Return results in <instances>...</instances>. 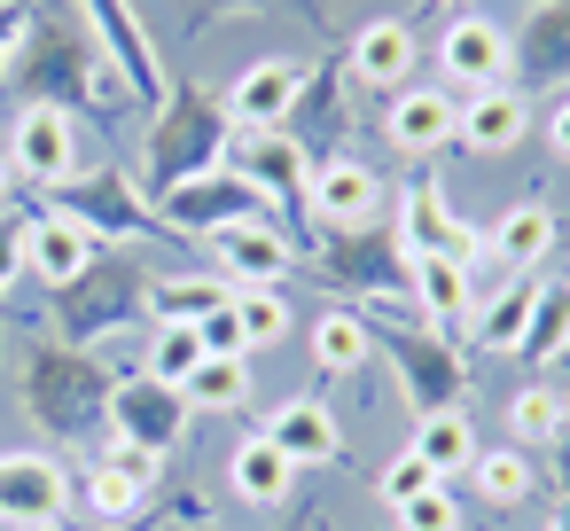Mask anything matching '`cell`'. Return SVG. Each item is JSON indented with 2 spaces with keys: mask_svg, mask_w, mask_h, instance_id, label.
<instances>
[{
  "mask_svg": "<svg viewBox=\"0 0 570 531\" xmlns=\"http://www.w3.org/2000/svg\"><path fill=\"white\" fill-rule=\"evenodd\" d=\"M212 250H219V266H227V282L235 289H282V274H289V235L274 227V219H243V227H219L212 235Z\"/></svg>",
  "mask_w": 570,
  "mask_h": 531,
  "instance_id": "11",
  "label": "cell"
},
{
  "mask_svg": "<svg viewBox=\"0 0 570 531\" xmlns=\"http://www.w3.org/2000/svg\"><path fill=\"white\" fill-rule=\"evenodd\" d=\"M235 321H243V344H250V352L289 336V305H282V289H235Z\"/></svg>",
  "mask_w": 570,
  "mask_h": 531,
  "instance_id": "34",
  "label": "cell"
},
{
  "mask_svg": "<svg viewBox=\"0 0 570 531\" xmlns=\"http://www.w3.org/2000/svg\"><path fill=\"white\" fill-rule=\"evenodd\" d=\"M531 9H547V0H531Z\"/></svg>",
  "mask_w": 570,
  "mask_h": 531,
  "instance_id": "45",
  "label": "cell"
},
{
  "mask_svg": "<svg viewBox=\"0 0 570 531\" xmlns=\"http://www.w3.org/2000/svg\"><path fill=\"white\" fill-rule=\"evenodd\" d=\"M352 71H360L367 87H406V71H414V32H406L399 17H375V24L352 40Z\"/></svg>",
  "mask_w": 570,
  "mask_h": 531,
  "instance_id": "21",
  "label": "cell"
},
{
  "mask_svg": "<svg viewBox=\"0 0 570 531\" xmlns=\"http://www.w3.org/2000/svg\"><path fill=\"white\" fill-rule=\"evenodd\" d=\"M9 71H17V87H24V102H40V110H79L87 87H102V56H95V40L71 32L63 17H40L32 32H17Z\"/></svg>",
  "mask_w": 570,
  "mask_h": 531,
  "instance_id": "1",
  "label": "cell"
},
{
  "mask_svg": "<svg viewBox=\"0 0 570 531\" xmlns=\"http://www.w3.org/2000/svg\"><path fill=\"white\" fill-rule=\"evenodd\" d=\"M204 360H212V352H204V336H196L188 321H157V336H149V367H141V375H157V383L180 391Z\"/></svg>",
  "mask_w": 570,
  "mask_h": 531,
  "instance_id": "29",
  "label": "cell"
},
{
  "mask_svg": "<svg viewBox=\"0 0 570 531\" xmlns=\"http://www.w3.org/2000/svg\"><path fill=\"white\" fill-rule=\"evenodd\" d=\"M24 227H32V219H17V227H0V282H9V274L24 266Z\"/></svg>",
  "mask_w": 570,
  "mask_h": 531,
  "instance_id": "42",
  "label": "cell"
},
{
  "mask_svg": "<svg viewBox=\"0 0 570 531\" xmlns=\"http://www.w3.org/2000/svg\"><path fill=\"white\" fill-rule=\"evenodd\" d=\"M24 399L40 406V422H48V430H87V422H95V406H110L102 375H95L79 352H40V360H32Z\"/></svg>",
  "mask_w": 570,
  "mask_h": 531,
  "instance_id": "6",
  "label": "cell"
},
{
  "mask_svg": "<svg viewBox=\"0 0 570 531\" xmlns=\"http://www.w3.org/2000/svg\"><path fill=\"white\" fill-rule=\"evenodd\" d=\"M71 165H79V134H71V118L24 102V110H17V134H9V173H24V180H40V188H63Z\"/></svg>",
  "mask_w": 570,
  "mask_h": 531,
  "instance_id": "8",
  "label": "cell"
},
{
  "mask_svg": "<svg viewBox=\"0 0 570 531\" xmlns=\"http://www.w3.org/2000/svg\"><path fill=\"white\" fill-rule=\"evenodd\" d=\"M570 344V282H547L539 297H531V328H523V360H554Z\"/></svg>",
  "mask_w": 570,
  "mask_h": 531,
  "instance_id": "33",
  "label": "cell"
},
{
  "mask_svg": "<svg viewBox=\"0 0 570 531\" xmlns=\"http://www.w3.org/2000/svg\"><path fill=\"white\" fill-rule=\"evenodd\" d=\"M87 508H95V515H134V508H141V484H134L126 469L95 461V476H87Z\"/></svg>",
  "mask_w": 570,
  "mask_h": 531,
  "instance_id": "38",
  "label": "cell"
},
{
  "mask_svg": "<svg viewBox=\"0 0 570 531\" xmlns=\"http://www.w3.org/2000/svg\"><path fill=\"white\" fill-rule=\"evenodd\" d=\"M227 484H235L243 500H258V508H282V500H289V484H297V461H289V453H274L266 437H243V445H235V461H227Z\"/></svg>",
  "mask_w": 570,
  "mask_h": 531,
  "instance_id": "23",
  "label": "cell"
},
{
  "mask_svg": "<svg viewBox=\"0 0 570 531\" xmlns=\"http://www.w3.org/2000/svg\"><path fill=\"white\" fill-rule=\"evenodd\" d=\"M554 149H562V157H570V102H562V110H554Z\"/></svg>",
  "mask_w": 570,
  "mask_h": 531,
  "instance_id": "43",
  "label": "cell"
},
{
  "mask_svg": "<svg viewBox=\"0 0 570 531\" xmlns=\"http://www.w3.org/2000/svg\"><path fill=\"white\" fill-rule=\"evenodd\" d=\"M367 344H375V328H367L360 313H328V321L313 328V360H321L328 375H360V367H367Z\"/></svg>",
  "mask_w": 570,
  "mask_h": 531,
  "instance_id": "28",
  "label": "cell"
},
{
  "mask_svg": "<svg viewBox=\"0 0 570 531\" xmlns=\"http://www.w3.org/2000/svg\"><path fill=\"white\" fill-rule=\"evenodd\" d=\"M157 219H173L188 235H219V227H243V219H274V204L243 173H196V180H173L157 196Z\"/></svg>",
  "mask_w": 570,
  "mask_h": 531,
  "instance_id": "3",
  "label": "cell"
},
{
  "mask_svg": "<svg viewBox=\"0 0 570 531\" xmlns=\"http://www.w3.org/2000/svg\"><path fill=\"white\" fill-rule=\"evenodd\" d=\"M102 461H110V469H126V476H134V484H141V492H149V484H157V453H141V445H126V437H118V445H110V453H102Z\"/></svg>",
  "mask_w": 570,
  "mask_h": 531,
  "instance_id": "41",
  "label": "cell"
},
{
  "mask_svg": "<svg viewBox=\"0 0 570 531\" xmlns=\"http://www.w3.org/2000/svg\"><path fill=\"white\" fill-rule=\"evenodd\" d=\"M196 336H204V352H212V360H243V352H250V344H243V321H235V297H227L219 313H204V321H196Z\"/></svg>",
  "mask_w": 570,
  "mask_h": 531,
  "instance_id": "39",
  "label": "cell"
},
{
  "mask_svg": "<svg viewBox=\"0 0 570 531\" xmlns=\"http://www.w3.org/2000/svg\"><path fill=\"white\" fill-rule=\"evenodd\" d=\"M180 399H188V414H196V406H219V414H235V406L250 399V360H204V367L180 383Z\"/></svg>",
  "mask_w": 570,
  "mask_h": 531,
  "instance_id": "32",
  "label": "cell"
},
{
  "mask_svg": "<svg viewBox=\"0 0 570 531\" xmlns=\"http://www.w3.org/2000/svg\"><path fill=\"white\" fill-rule=\"evenodd\" d=\"M0 196H9V157H0Z\"/></svg>",
  "mask_w": 570,
  "mask_h": 531,
  "instance_id": "44",
  "label": "cell"
},
{
  "mask_svg": "<svg viewBox=\"0 0 570 531\" xmlns=\"http://www.w3.org/2000/svg\"><path fill=\"white\" fill-rule=\"evenodd\" d=\"M422 484H438V476H430V469H422L414 453H399V461H383V508H399V500H414Z\"/></svg>",
  "mask_w": 570,
  "mask_h": 531,
  "instance_id": "40",
  "label": "cell"
},
{
  "mask_svg": "<svg viewBox=\"0 0 570 531\" xmlns=\"http://www.w3.org/2000/svg\"><path fill=\"white\" fill-rule=\"evenodd\" d=\"M438 63H445V79L461 87V95H484V87H508V63H515V48H508V32L492 24V17H453L445 32H438Z\"/></svg>",
  "mask_w": 570,
  "mask_h": 531,
  "instance_id": "7",
  "label": "cell"
},
{
  "mask_svg": "<svg viewBox=\"0 0 570 531\" xmlns=\"http://www.w3.org/2000/svg\"><path fill=\"white\" fill-rule=\"evenodd\" d=\"M87 17H95V48L126 71V87H134L141 102H165L173 87H165V71H157V56H149V32L134 24L126 0H87Z\"/></svg>",
  "mask_w": 570,
  "mask_h": 531,
  "instance_id": "12",
  "label": "cell"
},
{
  "mask_svg": "<svg viewBox=\"0 0 570 531\" xmlns=\"http://www.w3.org/2000/svg\"><path fill=\"white\" fill-rule=\"evenodd\" d=\"M453 9H461V0H453Z\"/></svg>",
  "mask_w": 570,
  "mask_h": 531,
  "instance_id": "46",
  "label": "cell"
},
{
  "mask_svg": "<svg viewBox=\"0 0 570 531\" xmlns=\"http://www.w3.org/2000/svg\"><path fill=\"white\" fill-rule=\"evenodd\" d=\"M235 297V282H219V274H180V282H157V321H204V313H219Z\"/></svg>",
  "mask_w": 570,
  "mask_h": 531,
  "instance_id": "30",
  "label": "cell"
},
{
  "mask_svg": "<svg viewBox=\"0 0 570 531\" xmlns=\"http://www.w3.org/2000/svg\"><path fill=\"white\" fill-rule=\"evenodd\" d=\"M305 196H313V212L328 219V235L375 227V212H383V180H375L360 157H328V165L305 180Z\"/></svg>",
  "mask_w": 570,
  "mask_h": 531,
  "instance_id": "10",
  "label": "cell"
},
{
  "mask_svg": "<svg viewBox=\"0 0 570 531\" xmlns=\"http://www.w3.org/2000/svg\"><path fill=\"white\" fill-rule=\"evenodd\" d=\"M391 515H399V531H461V508H453V492H445V484H422V492H414V500H399Z\"/></svg>",
  "mask_w": 570,
  "mask_h": 531,
  "instance_id": "37",
  "label": "cell"
},
{
  "mask_svg": "<svg viewBox=\"0 0 570 531\" xmlns=\"http://www.w3.org/2000/svg\"><path fill=\"white\" fill-rule=\"evenodd\" d=\"M406 289H414L422 313H438V321L469 313V297H476V282H469L461 258H414V266H406Z\"/></svg>",
  "mask_w": 570,
  "mask_h": 531,
  "instance_id": "26",
  "label": "cell"
},
{
  "mask_svg": "<svg viewBox=\"0 0 570 531\" xmlns=\"http://www.w3.org/2000/svg\"><path fill=\"white\" fill-rule=\"evenodd\" d=\"M531 297H539L531 282H508V289L476 313V344H484V352H515L523 328H531Z\"/></svg>",
  "mask_w": 570,
  "mask_h": 531,
  "instance_id": "31",
  "label": "cell"
},
{
  "mask_svg": "<svg viewBox=\"0 0 570 531\" xmlns=\"http://www.w3.org/2000/svg\"><path fill=\"white\" fill-rule=\"evenodd\" d=\"M547 243H554V212H547V204H515V212L492 227V258L515 266V274H531V266L547 258Z\"/></svg>",
  "mask_w": 570,
  "mask_h": 531,
  "instance_id": "25",
  "label": "cell"
},
{
  "mask_svg": "<svg viewBox=\"0 0 570 531\" xmlns=\"http://www.w3.org/2000/svg\"><path fill=\"white\" fill-rule=\"evenodd\" d=\"M430 476H461V469H476V430H469V414H453V406H438V414H422L414 422V445H406Z\"/></svg>",
  "mask_w": 570,
  "mask_h": 531,
  "instance_id": "20",
  "label": "cell"
},
{
  "mask_svg": "<svg viewBox=\"0 0 570 531\" xmlns=\"http://www.w3.org/2000/svg\"><path fill=\"white\" fill-rule=\"evenodd\" d=\"M508 422H515V437H531V445H554V437H562L554 391H515V399H508Z\"/></svg>",
  "mask_w": 570,
  "mask_h": 531,
  "instance_id": "36",
  "label": "cell"
},
{
  "mask_svg": "<svg viewBox=\"0 0 570 531\" xmlns=\"http://www.w3.org/2000/svg\"><path fill=\"white\" fill-rule=\"evenodd\" d=\"M399 243H406V258H476V235L445 212V196H438V180H414L406 188V204H399Z\"/></svg>",
  "mask_w": 570,
  "mask_h": 531,
  "instance_id": "13",
  "label": "cell"
},
{
  "mask_svg": "<svg viewBox=\"0 0 570 531\" xmlns=\"http://www.w3.org/2000/svg\"><path fill=\"white\" fill-rule=\"evenodd\" d=\"M235 173L266 196V204H282V196H297L313 173H305V149L282 134V126H258V134H243L235 141Z\"/></svg>",
  "mask_w": 570,
  "mask_h": 531,
  "instance_id": "17",
  "label": "cell"
},
{
  "mask_svg": "<svg viewBox=\"0 0 570 531\" xmlns=\"http://www.w3.org/2000/svg\"><path fill=\"white\" fill-rule=\"evenodd\" d=\"M173 110H157V134H149V173H157V196L173 180H196V173H219V149H227V110H212L204 95H165Z\"/></svg>",
  "mask_w": 570,
  "mask_h": 531,
  "instance_id": "2",
  "label": "cell"
},
{
  "mask_svg": "<svg viewBox=\"0 0 570 531\" xmlns=\"http://www.w3.org/2000/svg\"><path fill=\"white\" fill-rule=\"evenodd\" d=\"M391 352H399V383L422 399V414H438V406L461 391V367L445 360V344H430V336H391Z\"/></svg>",
  "mask_w": 570,
  "mask_h": 531,
  "instance_id": "22",
  "label": "cell"
},
{
  "mask_svg": "<svg viewBox=\"0 0 570 531\" xmlns=\"http://www.w3.org/2000/svg\"><path fill=\"white\" fill-rule=\"evenodd\" d=\"M63 508H71V476L56 453H0V523L56 531Z\"/></svg>",
  "mask_w": 570,
  "mask_h": 531,
  "instance_id": "5",
  "label": "cell"
},
{
  "mask_svg": "<svg viewBox=\"0 0 570 531\" xmlns=\"http://www.w3.org/2000/svg\"><path fill=\"white\" fill-rule=\"evenodd\" d=\"M95 258H102V235H95L87 219H71V212H40V219L24 227V266H32L48 289H71Z\"/></svg>",
  "mask_w": 570,
  "mask_h": 531,
  "instance_id": "9",
  "label": "cell"
},
{
  "mask_svg": "<svg viewBox=\"0 0 570 531\" xmlns=\"http://www.w3.org/2000/svg\"><path fill=\"white\" fill-rule=\"evenodd\" d=\"M305 102V63H282V56H266V63H250L235 87H227V118L235 126H282L289 110Z\"/></svg>",
  "mask_w": 570,
  "mask_h": 531,
  "instance_id": "14",
  "label": "cell"
},
{
  "mask_svg": "<svg viewBox=\"0 0 570 531\" xmlns=\"http://www.w3.org/2000/svg\"><path fill=\"white\" fill-rule=\"evenodd\" d=\"M453 126H461V102H453L445 87H399V102H391V118H383L391 149H406V157L445 149V141H453Z\"/></svg>",
  "mask_w": 570,
  "mask_h": 531,
  "instance_id": "16",
  "label": "cell"
},
{
  "mask_svg": "<svg viewBox=\"0 0 570 531\" xmlns=\"http://www.w3.org/2000/svg\"><path fill=\"white\" fill-rule=\"evenodd\" d=\"M102 414L118 422V437H126V445L157 453V461L188 437V399H180L173 383H157V375H126V383L110 391V406H102Z\"/></svg>",
  "mask_w": 570,
  "mask_h": 531,
  "instance_id": "4",
  "label": "cell"
},
{
  "mask_svg": "<svg viewBox=\"0 0 570 531\" xmlns=\"http://www.w3.org/2000/svg\"><path fill=\"white\" fill-rule=\"evenodd\" d=\"M476 492L492 500V508H515L523 492H531V461L508 445V453H476Z\"/></svg>",
  "mask_w": 570,
  "mask_h": 531,
  "instance_id": "35",
  "label": "cell"
},
{
  "mask_svg": "<svg viewBox=\"0 0 570 531\" xmlns=\"http://www.w3.org/2000/svg\"><path fill=\"white\" fill-rule=\"evenodd\" d=\"M258 437H266L274 453H289L297 469H305V461L321 469V461H336V453H344V430H336V414H328L321 399H289V406H274Z\"/></svg>",
  "mask_w": 570,
  "mask_h": 531,
  "instance_id": "18",
  "label": "cell"
},
{
  "mask_svg": "<svg viewBox=\"0 0 570 531\" xmlns=\"http://www.w3.org/2000/svg\"><path fill=\"white\" fill-rule=\"evenodd\" d=\"M523 126H531L523 95H515V87H484V95H469V102H461V126H453V141H469V149L500 157V149H515V141H523Z\"/></svg>",
  "mask_w": 570,
  "mask_h": 531,
  "instance_id": "19",
  "label": "cell"
},
{
  "mask_svg": "<svg viewBox=\"0 0 570 531\" xmlns=\"http://www.w3.org/2000/svg\"><path fill=\"white\" fill-rule=\"evenodd\" d=\"M134 297H141V274L134 266H87L79 282H71V305H63V328L71 336H102V328H118L126 313H134Z\"/></svg>",
  "mask_w": 570,
  "mask_h": 531,
  "instance_id": "15",
  "label": "cell"
},
{
  "mask_svg": "<svg viewBox=\"0 0 570 531\" xmlns=\"http://www.w3.org/2000/svg\"><path fill=\"white\" fill-rule=\"evenodd\" d=\"M523 56H531V79H562V71H570V0H547V9H531Z\"/></svg>",
  "mask_w": 570,
  "mask_h": 531,
  "instance_id": "27",
  "label": "cell"
},
{
  "mask_svg": "<svg viewBox=\"0 0 570 531\" xmlns=\"http://www.w3.org/2000/svg\"><path fill=\"white\" fill-rule=\"evenodd\" d=\"M71 219H87L95 235H149V212L126 196V180L118 173H95V188H71V204H63Z\"/></svg>",
  "mask_w": 570,
  "mask_h": 531,
  "instance_id": "24",
  "label": "cell"
}]
</instances>
